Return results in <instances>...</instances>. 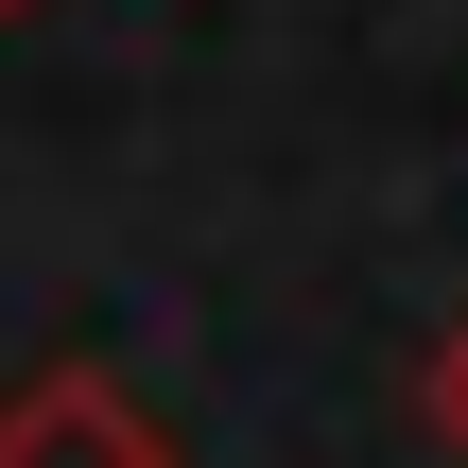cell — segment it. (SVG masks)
<instances>
[{
	"mask_svg": "<svg viewBox=\"0 0 468 468\" xmlns=\"http://www.w3.org/2000/svg\"><path fill=\"white\" fill-rule=\"evenodd\" d=\"M0 468H174V434L104 382V365H52L0 399Z\"/></svg>",
	"mask_w": 468,
	"mask_h": 468,
	"instance_id": "6da1fadb",
	"label": "cell"
},
{
	"mask_svg": "<svg viewBox=\"0 0 468 468\" xmlns=\"http://www.w3.org/2000/svg\"><path fill=\"white\" fill-rule=\"evenodd\" d=\"M417 417H434V434H452V452H468V313H452V330H434V365H417Z\"/></svg>",
	"mask_w": 468,
	"mask_h": 468,
	"instance_id": "7a4b0ae2",
	"label": "cell"
},
{
	"mask_svg": "<svg viewBox=\"0 0 468 468\" xmlns=\"http://www.w3.org/2000/svg\"><path fill=\"white\" fill-rule=\"evenodd\" d=\"M0 17H35V0H0Z\"/></svg>",
	"mask_w": 468,
	"mask_h": 468,
	"instance_id": "3957f363",
	"label": "cell"
}]
</instances>
